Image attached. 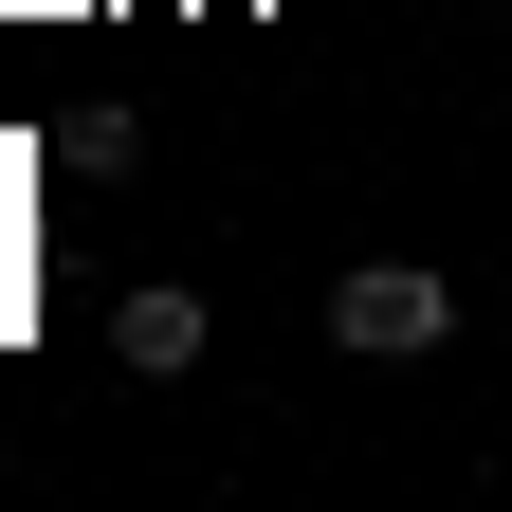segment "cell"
Masks as SVG:
<instances>
[{"mask_svg": "<svg viewBox=\"0 0 512 512\" xmlns=\"http://www.w3.org/2000/svg\"><path fill=\"white\" fill-rule=\"evenodd\" d=\"M110 348L147 366V384H183V366H202V293H183V275H147V293H110Z\"/></svg>", "mask_w": 512, "mask_h": 512, "instance_id": "obj_2", "label": "cell"}, {"mask_svg": "<svg viewBox=\"0 0 512 512\" xmlns=\"http://www.w3.org/2000/svg\"><path fill=\"white\" fill-rule=\"evenodd\" d=\"M439 330H458V275H439V256H348V275H330V348L421 366Z\"/></svg>", "mask_w": 512, "mask_h": 512, "instance_id": "obj_1", "label": "cell"}, {"mask_svg": "<svg viewBox=\"0 0 512 512\" xmlns=\"http://www.w3.org/2000/svg\"><path fill=\"white\" fill-rule=\"evenodd\" d=\"M55 165H74V183H128V165H147V128H128L110 92H74V110H55Z\"/></svg>", "mask_w": 512, "mask_h": 512, "instance_id": "obj_3", "label": "cell"}]
</instances>
